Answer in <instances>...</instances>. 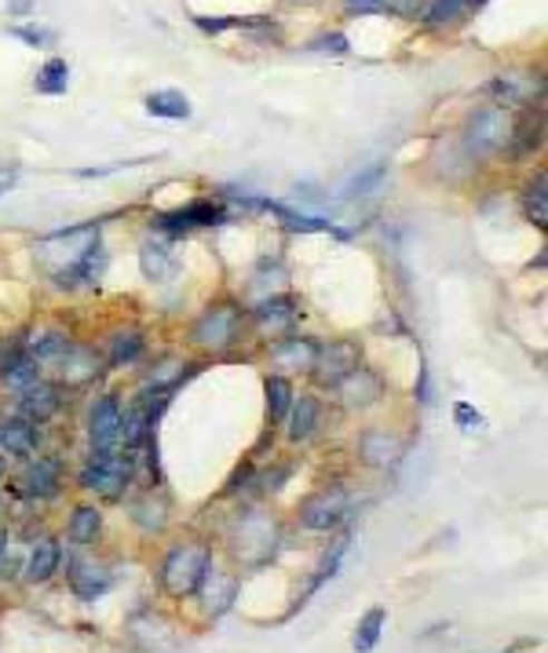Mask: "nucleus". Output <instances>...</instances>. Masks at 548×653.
<instances>
[{"label": "nucleus", "mask_w": 548, "mask_h": 653, "mask_svg": "<svg viewBox=\"0 0 548 653\" xmlns=\"http://www.w3.org/2000/svg\"><path fill=\"white\" fill-rule=\"evenodd\" d=\"M208 573H213V552L205 544H176L162 563V587L176 598L198 595Z\"/></svg>", "instance_id": "1"}, {"label": "nucleus", "mask_w": 548, "mask_h": 653, "mask_svg": "<svg viewBox=\"0 0 548 653\" xmlns=\"http://www.w3.org/2000/svg\"><path fill=\"white\" fill-rule=\"evenodd\" d=\"M508 136H512V117L501 107H479L464 125V150L472 158H493V154L508 150Z\"/></svg>", "instance_id": "2"}, {"label": "nucleus", "mask_w": 548, "mask_h": 653, "mask_svg": "<svg viewBox=\"0 0 548 653\" xmlns=\"http://www.w3.org/2000/svg\"><path fill=\"white\" fill-rule=\"evenodd\" d=\"M278 547V522L264 512H249L234 530V555L249 566H264Z\"/></svg>", "instance_id": "3"}, {"label": "nucleus", "mask_w": 548, "mask_h": 653, "mask_svg": "<svg viewBox=\"0 0 548 653\" xmlns=\"http://www.w3.org/2000/svg\"><path fill=\"white\" fill-rule=\"evenodd\" d=\"M242 336V307L238 304H216L190 325V339L205 350H227Z\"/></svg>", "instance_id": "4"}, {"label": "nucleus", "mask_w": 548, "mask_h": 653, "mask_svg": "<svg viewBox=\"0 0 548 653\" xmlns=\"http://www.w3.org/2000/svg\"><path fill=\"white\" fill-rule=\"evenodd\" d=\"M128 482H133V456H125V449L114 456H91L81 472V486L96 489L107 501H121Z\"/></svg>", "instance_id": "5"}, {"label": "nucleus", "mask_w": 548, "mask_h": 653, "mask_svg": "<svg viewBox=\"0 0 548 653\" xmlns=\"http://www.w3.org/2000/svg\"><path fill=\"white\" fill-rule=\"evenodd\" d=\"M351 515V493L344 486L322 489L319 496H311L300 512V526L311 533H333L344 526V518Z\"/></svg>", "instance_id": "6"}, {"label": "nucleus", "mask_w": 548, "mask_h": 653, "mask_svg": "<svg viewBox=\"0 0 548 653\" xmlns=\"http://www.w3.org/2000/svg\"><path fill=\"white\" fill-rule=\"evenodd\" d=\"M117 427H121V402H117V395H99L88 409L91 456L121 453V446H117Z\"/></svg>", "instance_id": "7"}, {"label": "nucleus", "mask_w": 548, "mask_h": 653, "mask_svg": "<svg viewBox=\"0 0 548 653\" xmlns=\"http://www.w3.org/2000/svg\"><path fill=\"white\" fill-rule=\"evenodd\" d=\"M67 577L74 595L85 598V603H96V598H102L117 584V573L107 563H96V558H70Z\"/></svg>", "instance_id": "8"}, {"label": "nucleus", "mask_w": 548, "mask_h": 653, "mask_svg": "<svg viewBox=\"0 0 548 653\" xmlns=\"http://www.w3.org/2000/svg\"><path fill=\"white\" fill-rule=\"evenodd\" d=\"M227 219V208L216 205V201H190L183 208H173V212H165L154 219V227L158 230H168V234H183V230H194V227H219Z\"/></svg>", "instance_id": "9"}, {"label": "nucleus", "mask_w": 548, "mask_h": 653, "mask_svg": "<svg viewBox=\"0 0 548 653\" xmlns=\"http://www.w3.org/2000/svg\"><path fill=\"white\" fill-rule=\"evenodd\" d=\"M253 321L260 333L267 336H293L300 321V304L293 296H267L264 304L253 310Z\"/></svg>", "instance_id": "10"}, {"label": "nucleus", "mask_w": 548, "mask_h": 653, "mask_svg": "<svg viewBox=\"0 0 548 653\" xmlns=\"http://www.w3.org/2000/svg\"><path fill=\"white\" fill-rule=\"evenodd\" d=\"M359 358H362V350L355 339H336L330 347H319V362H315L319 380L336 387L351 369H359Z\"/></svg>", "instance_id": "11"}, {"label": "nucleus", "mask_w": 548, "mask_h": 653, "mask_svg": "<svg viewBox=\"0 0 548 653\" xmlns=\"http://www.w3.org/2000/svg\"><path fill=\"white\" fill-rule=\"evenodd\" d=\"M545 142V107H523L512 121V136H508V150L512 158H530Z\"/></svg>", "instance_id": "12"}, {"label": "nucleus", "mask_w": 548, "mask_h": 653, "mask_svg": "<svg viewBox=\"0 0 548 653\" xmlns=\"http://www.w3.org/2000/svg\"><path fill=\"white\" fill-rule=\"evenodd\" d=\"M249 205L256 208H267V212H274L282 219L285 230H296V234H336L341 241H348L351 234L348 230H336L330 219H319V216H307V212H296V208L282 205V201H264V198H249Z\"/></svg>", "instance_id": "13"}, {"label": "nucleus", "mask_w": 548, "mask_h": 653, "mask_svg": "<svg viewBox=\"0 0 548 653\" xmlns=\"http://www.w3.org/2000/svg\"><path fill=\"white\" fill-rule=\"evenodd\" d=\"M336 390H341V398H344V406L348 409H365V406H373L376 398L384 395V384H381V376L370 373V369H351L341 384H336Z\"/></svg>", "instance_id": "14"}, {"label": "nucleus", "mask_w": 548, "mask_h": 653, "mask_svg": "<svg viewBox=\"0 0 548 653\" xmlns=\"http://www.w3.org/2000/svg\"><path fill=\"white\" fill-rule=\"evenodd\" d=\"M271 358L274 365H282V369H290V373H307V369H315V362H319V344L307 336H285L271 347Z\"/></svg>", "instance_id": "15"}, {"label": "nucleus", "mask_w": 548, "mask_h": 653, "mask_svg": "<svg viewBox=\"0 0 548 653\" xmlns=\"http://www.w3.org/2000/svg\"><path fill=\"white\" fill-rule=\"evenodd\" d=\"M19 413H22V421H30V424L51 421V416L59 413V387L48 380H37L33 387H26L19 398Z\"/></svg>", "instance_id": "16"}, {"label": "nucleus", "mask_w": 548, "mask_h": 653, "mask_svg": "<svg viewBox=\"0 0 548 653\" xmlns=\"http://www.w3.org/2000/svg\"><path fill=\"white\" fill-rule=\"evenodd\" d=\"M359 456L370 467H395L402 456V442L391 431H365L359 438Z\"/></svg>", "instance_id": "17"}, {"label": "nucleus", "mask_w": 548, "mask_h": 653, "mask_svg": "<svg viewBox=\"0 0 548 653\" xmlns=\"http://www.w3.org/2000/svg\"><path fill=\"white\" fill-rule=\"evenodd\" d=\"M59 482H62V464L56 461V456H41V461H33L30 467H26L22 475V486L30 496H37V501H48V496L59 493Z\"/></svg>", "instance_id": "18"}, {"label": "nucleus", "mask_w": 548, "mask_h": 653, "mask_svg": "<svg viewBox=\"0 0 548 653\" xmlns=\"http://www.w3.org/2000/svg\"><path fill=\"white\" fill-rule=\"evenodd\" d=\"M62 369V380H67V387H81V384H91L99 376V355L91 347H81V344H70L67 358L59 362Z\"/></svg>", "instance_id": "19"}, {"label": "nucleus", "mask_w": 548, "mask_h": 653, "mask_svg": "<svg viewBox=\"0 0 548 653\" xmlns=\"http://www.w3.org/2000/svg\"><path fill=\"white\" fill-rule=\"evenodd\" d=\"M139 267L150 281H168V278H176V270H179L168 241H147L143 245L139 248Z\"/></svg>", "instance_id": "20"}, {"label": "nucleus", "mask_w": 548, "mask_h": 653, "mask_svg": "<svg viewBox=\"0 0 548 653\" xmlns=\"http://www.w3.org/2000/svg\"><path fill=\"white\" fill-rule=\"evenodd\" d=\"M319 416H322V406H319V398H311V395H300L293 398V406H290V442H307L311 435H315V427H319Z\"/></svg>", "instance_id": "21"}, {"label": "nucleus", "mask_w": 548, "mask_h": 653, "mask_svg": "<svg viewBox=\"0 0 548 653\" xmlns=\"http://www.w3.org/2000/svg\"><path fill=\"white\" fill-rule=\"evenodd\" d=\"M143 107H147V113L162 117V121H187V117H190V99L183 96V91H176V88L150 91V96L143 99Z\"/></svg>", "instance_id": "22"}, {"label": "nucleus", "mask_w": 548, "mask_h": 653, "mask_svg": "<svg viewBox=\"0 0 548 653\" xmlns=\"http://www.w3.org/2000/svg\"><path fill=\"white\" fill-rule=\"evenodd\" d=\"M0 446L11 456H30L37 449V427L22 416H11V421L0 424Z\"/></svg>", "instance_id": "23"}, {"label": "nucleus", "mask_w": 548, "mask_h": 653, "mask_svg": "<svg viewBox=\"0 0 548 653\" xmlns=\"http://www.w3.org/2000/svg\"><path fill=\"white\" fill-rule=\"evenodd\" d=\"M62 563V547L59 541H41L30 552V563H26V577H30L33 584H45L56 577V570Z\"/></svg>", "instance_id": "24"}, {"label": "nucleus", "mask_w": 548, "mask_h": 653, "mask_svg": "<svg viewBox=\"0 0 548 653\" xmlns=\"http://www.w3.org/2000/svg\"><path fill=\"white\" fill-rule=\"evenodd\" d=\"M67 350H70V339L62 333H37L30 344H26V355L37 365H59L67 358Z\"/></svg>", "instance_id": "25"}, {"label": "nucleus", "mask_w": 548, "mask_h": 653, "mask_svg": "<svg viewBox=\"0 0 548 653\" xmlns=\"http://www.w3.org/2000/svg\"><path fill=\"white\" fill-rule=\"evenodd\" d=\"M384 621H388V610L384 606H373L362 613L359 629L355 635H351V646H355V653H373L376 643H381V632H384Z\"/></svg>", "instance_id": "26"}, {"label": "nucleus", "mask_w": 548, "mask_h": 653, "mask_svg": "<svg viewBox=\"0 0 548 653\" xmlns=\"http://www.w3.org/2000/svg\"><path fill=\"white\" fill-rule=\"evenodd\" d=\"M523 212H527V219H530V224L538 227V230L548 227V179H545V172H538V176H530V179H527Z\"/></svg>", "instance_id": "27"}, {"label": "nucleus", "mask_w": 548, "mask_h": 653, "mask_svg": "<svg viewBox=\"0 0 548 653\" xmlns=\"http://www.w3.org/2000/svg\"><path fill=\"white\" fill-rule=\"evenodd\" d=\"M487 91L501 102H527V107H534V88H530V77L523 73H501L498 81H490Z\"/></svg>", "instance_id": "28"}, {"label": "nucleus", "mask_w": 548, "mask_h": 653, "mask_svg": "<svg viewBox=\"0 0 548 653\" xmlns=\"http://www.w3.org/2000/svg\"><path fill=\"white\" fill-rule=\"evenodd\" d=\"M348 552H351V533H341V537H336V544L322 555V566H319L315 577H311V584H307V595L315 592V587H322L325 581H333L336 573H341V563H344ZM307 595H304V603H307Z\"/></svg>", "instance_id": "29"}, {"label": "nucleus", "mask_w": 548, "mask_h": 653, "mask_svg": "<svg viewBox=\"0 0 548 653\" xmlns=\"http://www.w3.org/2000/svg\"><path fill=\"white\" fill-rule=\"evenodd\" d=\"M99 530H102V515L96 504L74 507V515H70V541L74 544H91L99 537Z\"/></svg>", "instance_id": "30"}, {"label": "nucleus", "mask_w": 548, "mask_h": 653, "mask_svg": "<svg viewBox=\"0 0 548 653\" xmlns=\"http://www.w3.org/2000/svg\"><path fill=\"white\" fill-rule=\"evenodd\" d=\"M139 355H143V333L139 329H121V333L110 336V344H107L110 365H128V362H136Z\"/></svg>", "instance_id": "31"}, {"label": "nucleus", "mask_w": 548, "mask_h": 653, "mask_svg": "<svg viewBox=\"0 0 548 653\" xmlns=\"http://www.w3.org/2000/svg\"><path fill=\"white\" fill-rule=\"evenodd\" d=\"M267 413H271V424H282L285 416H290V406H293V387L285 376H267Z\"/></svg>", "instance_id": "32"}, {"label": "nucleus", "mask_w": 548, "mask_h": 653, "mask_svg": "<svg viewBox=\"0 0 548 653\" xmlns=\"http://www.w3.org/2000/svg\"><path fill=\"white\" fill-rule=\"evenodd\" d=\"M70 85V67L62 59H51L41 67V73H37V91L41 96H62Z\"/></svg>", "instance_id": "33"}, {"label": "nucleus", "mask_w": 548, "mask_h": 653, "mask_svg": "<svg viewBox=\"0 0 548 653\" xmlns=\"http://www.w3.org/2000/svg\"><path fill=\"white\" fill-rule=\"evenodd\" d=\"M388 176V165L384 161H373L370 168H362V172L351 179V187L344 190V198H365V194H373L381 187V179Z\"/></svg>", "instance_id": "34"}, {"label": "nucleus", "mask_w": 548, "mask_h": 653, "mask_svg": "<svg viewBox=\"0 0 548 653\" xmlns=\"http://www.w3.org/2000/svg\"><path fill=\"white\" fill-rule=\"evenodd\" d=\"M234 587H238V581H234V577H219L213 587H208V603H205L208 617H219V613L234 603Z\"/></svg>", "instance_id": "35"}, {"label": "nucleus", "mask_w": 548, "mask_h": 653, "mask_svg": "<svg viewBox=\"0 0 548 653\" xmlns=\"http://www.w3.org/2000/svg\"><path fill=\"white\" fill-rule=\"evenodd\" d=\"M461 8H468V0H432V4L424 8V19L432 26H447L461 16Z\"/></svg>", "instance_id": "36"}, {"label": "nucleus", "mask_w": 548, "mask_h": 653, "mask_svg": "<svg viewBox=\"0 0 548 653\" xmlns=\"http://www.w3.org/2000/svg\"><path fill=\"white\" fill-rule=\"evenodd\" d=\"M26 358V336H16L11 344H0V376H8Z\"/></svg>", "instance_id": "37"}, {"label": "nucleus", "mask_w": 548, "mask_h": 653, "mask_svg": "<svg viewBox=\"0 0 548 653\" xmlns=\"http://www.w3.org/2000/svg\"><path fill=\"white\" fill-rule=\"evenodd\" d=\"M348 37L344 33H319V41H311L307 51H325V56H348Z\"/></svg>", "instance_id": "38"}, {"label": "nucleus", "mask_w": 548, "mask_h": 653, "mask_svg": "<svg viewBox=\"0 0 548 653\" xmlns=\"http://www.w3.org/2000/svg\"><path fill=\"white\" fill-rule=\"evenodd\" d=\"M348 16H376V11H388V0H344Z\"/></svg>", "instance_id": "39"}, {"label": "nucleus", "mask_w": 548, "mask_h": 653, "mask_svg": "<svg viewBox=\"0 0 548 653\" xmlns=\"http://www.w3.org/2000/svg\"><path fill=\"white\" fill-rule=\"evenodd\" d=\"M194 26H198L202 33H227V30L238 26V19H205V16H198L194 19Z\"/></svg>", "instance_id": "40"}, {"label": "nucleus", "mask_w": 548, "mask_h": 653, "mask_svg": "<svg viewBox=\"0 0 548 653\" xmlns=\"http://www.w3.org/2000/svg\"><path fill=\"white\" fill-rule=\"evenodd\" d=\"M16 37H19V41H26V44H33V48H41V44L51 41V33H45V30H30V26H16Z\"/></svg>", "instance_id": "41"}, {"label": "nucleus", "mask_w": 548, "mask_h": 653, "mask_svg": "<svg viewBox=\"0 0 548 653\" xmlns=\"http://www.w3.org/2000/svg\"><path fill=\"white\" fill-rule=\"evenodd\" d=\"M457 424H461V427H479L482 416L472 406H464V402H461V406H457Z\"/></svg>", "instance_id": "42"}, {"label": "nucleus", "mask_w": 548, "mask_h": 653, "mask_svg": "<svg viewBox=\"0 0 548 653\" xmlns=\"http://www.w3.org/2000/svg\"><path fill=\"white\" fill-rule=\"evenodd\" d=\"M11 461H16V456H11L4 446H0V478H4L8 475V467H11Z\"/></svg>", "instance_id": "43"}, {"label": "nucleus", "mask_w": 548, "mask_h": 653, "mask_svg": "<svg viewBox=\"0 0 548 653\" xmlns=\"http://www.w3.org/2000/svg\"><path fill=\"white\" fill-rule=\"evenodd\" d=\"M482 4H487V0H468V8H482Z\"/></svg>", "instance_id": "44"}, {"label": "nucleus", "mask_w": 548, "mask_h": 653, "mask_svg": "<svg viewBox=\"0 0 548 653\" xmlns=\"http://www.w3.org/2000/svg\"><path fill=\"white\" fill-rule=\"evenodd\" d=\"M0 547H4V533H0Z\"/></svg>", "instance_id": "45"}, {"label": "nucleus", "mask_w": 548, "mask_h": 653, "mask_svg": "<svg viewBox=\"0 0 548 653\" xmlns=\"http://www.w3.org/2000/svg\"><path fill=\"white\" fill-rule=\"evenodd\" d=\"M0 555H4V547H0Z\"/></svg>", "instance_id": "46"}, {"label": "nucleus", "mask_w": 548, "mask_h": 653, "mask_svg": "<svg viewBox=\"0 0 548 653\" xmlns=\"http://www.w3.org/2000/svg\"><path fill=\"white\" fill-rule=\"evenodd\" d=\"M508 653H512V650H508Z\"/></svg>", "instance_id": "47"}]
</instances>
